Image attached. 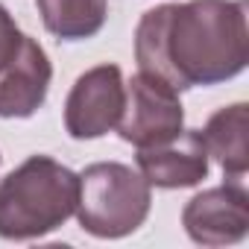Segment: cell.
<instances>
[{
  "label": "cell",
  "mask_w": 249,
  "mask_h": 249,
  "mask_svg": "<svg viewBox=\"0 0 249 249\" xmlns=\"http://www.w3.org/2000/svg\"><path fill=\"white\" fill-rule=\"evenodd\" d=\"M123 73L117 65H97L76 76L65 100V129L73 141H94L111 132L123 111Z\"/></svg>",
  "instance_id": "5b68a950"
},
{
  "label": "cell",
  "mask_w": 249,
  "mask_h": 249,
  "mask_svg": "<svg viewBox=\"0 0 249 249\" xmlns=\"http://www.w3.org/2000/svg\"><path fill=\"white\" fill-rule=\"evenodd\" d=\"M0 161H3V156H0Z\"/></svg>",
  "instance_id": "7c38bea8"
},
{
  "label": "cell",
  "mask_w": 249,
  "mask_h": 249,
  "mask_svg": "<svg viewBox=\"0 0 249 249\" xmlns=\"http://www.w3.org/2000/svg\"><path fill=\"white\" fill-rule=\"evenodd\" d=\"M182 226L194 243L231 246L249 234V194L243 182L229 179L220 188H208L188 199L182 208Z\"/></svg>",
  "instance_id": "8992f818"
},
{
  "label": "cell",
  "mask_w": 249,
  "mask_h": 249,
  "mask_svg": "<svg viewBox=\"0 0 249 249\" xmlns=\"http://www.w3.org/2000/svg\"><path fill=\"white\" fill-rule=\"evenodd\" d=\"M249 59L246 0H188L141 15L135 62L176 91L234 79Z\"/></svg>",
  "instance_id": "6da1fadb"
},
{
  "label": "cell",
  "mask_w": 249,
  "mask_h": 249,
  "mask_svg": "<svg viewBox=\"0 0 249 249\" xmlns=\"http://www.w3.org/2000/svg\"><path fill=\"white\" fill-rule=\"evenodd\" d=\"M208 159H214L223 173L234 182H243L249 167V106L231 103L217 108L199 129Z\"/></svg>",
  "instance_id": "9c48e42d"
},
{
  "label": "cell",
  "mask_w": 249,
  "mask_h": 249,
  "mask_svg": "<svg viewBox=\"0 0 249 249\" xmlns=\"http://www.w3.org/2000/svg\"><path fill=\"white\" fill-rule=\"evenodd\" d=\"M117 135L144 150L176 138L185 129V106L179 91L150 73H135L123 91V111L117 120Z\"/></svg>",
  "instance_id": "277c9868"
},
{
  "label": "cell",
  "mask_w": 249,
  "mask_h": 249,
  "mask_svg": "<svg viewBox=\"0 0 249 249\" xmlns=\"http://www.w3.org/2000/svg\"><path fill=\"white\" fill-rule=\"evenodd\" d=\"M138 170L150 188H194L208 176V150L199 129H182L176 138L138 150Z\"/></svg>",
  "instance_id": "52a82bcc"
},
{
  "label": "cell",
  "mask_w": 249,
  "mask_h": 249,
  "mask_svg": "<svg viewBox=\"0 0 249 249\" xmlns=\"http://www.w3.org/2000/svg\"><path fill=\"white\" fill-rule=\"evenodd\" d=\"M53 79V65L44 53V47L24 36V44L18 56L6 65V71L0 73V117H33L50 91Z\"/></svg>",
  "instance_id": "ba28073f"
},
{
  "label": "cell",
  "mask_w": 249,
  "mask_h": 249,
  "mask_svg": "<svg viewBox=\"0 0 249 249\" xmlns=\"http://www.w3.org/2000/svg\"><path fill=\"white\" fill-rule=\"evenodd\" d=\"M76 176L79 191L73 214L82 231L103 240H114L138 231L150 217L153 191L141 170H132L120 161H97Z\"/></svg>",
  "instance_id": "3957f363"
},
{
  "label": "cell",
  "mask_w": 249,
  "mask_h": 249,
  "mask_svg": "<svg viewBox=\"0 0 249 249\" xmlns=\"http://www.w3.org/2000/svg\"><path fill=\"white\" fill-rule=\"evenodd\" d=\"M79 176L50 156H30L0 179V237L36 240L73 217Z\"/></svg>",
  "instance_id": "7a4b0ae2"
},
{
  "label": "cell",
  "mask_w": 249,
  "mask_h": 249,
  "mask_svg": "<svg viewBox=\"0 0 249 249\" xmlns=\"http://www.w3.org/2000/svg\"><path fill=\"white\" fill-rule=\"evenodd\" d=\"M36 9L59 41H85L106 27L108 0H36Z\"/></svg>",
  "instance_id": "30bf717a"
},
{
  "label": "cell",
  "mask_w": 249,
  "mask_h": 249,
  "mask_svg": "<svg viewBox=\"0 0 249 249\" xmlns=\"http://www.w3.org/2000/svg\"><path fill=\"white\" fill-rule=\"evenodd\" d=\"M24 36H27V33H21V27H18L15 18L9 15V9L0 3V73H3L6 65L18 56V50H21V44H24Z\"/></svg>",
  "instance_id": "8fae6325"
}]
</instances>
